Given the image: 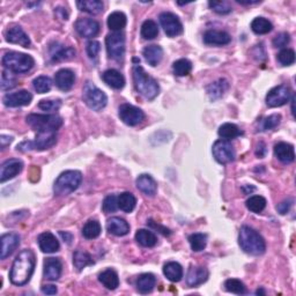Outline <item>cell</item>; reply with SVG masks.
Instances as JSON below:
<instances>
[{
	"label": "cell",
	"mask_w": 296,
	"mask_h": 296,
	"mask_svg": "<svg viewBox=\"0 0 296 296\" xmlns=\"http://www.w3.org/2000/svg\"><path fill=\"white\" fill-rule=\"evenodd\" d=\"M291 205H293V200H290V199L285 200V202L280 203V204L277 206L278 212H279L280 214H282V215H284V214L289 212Z\"/></svg>",
	"instance_id": "obj_57"
},
{
	"label": "cell",
	"mask_w": 296,
	"mask_h": 296,
	"mask_svg": "<svg viewBox=\"0 0 296 296\" xmlns=\"http://www.w3.org/2000/svg\"><path fill=\"white\" fill-rule=\"evenodd\" d=\"M57 287L53 285H44L42 286V293L47 295H56L57 294Z\"/></svg>",
	"instance_id": "obj_58"
},
{
	"label": "cell",
	"mask_w": 296,
	"mask_h": 296,
	"mask_svg": "<svg viewBox=\"0 0 296 296\" xmlns=\"http://www.w3.org/2000/svg\"><path fill=\"white\" fill-rule=\"evenodd\" d=\"M36 265L35 253L30 249L22 250L13 262L10 279L13 285L24 286L28 284Z\"/></svg>",
	"instance_id": "obj_1"
},
{
	"label": "cell",
	"mask_w": 296,
	"mask_h": 296,
	"mask_svg": "<svg viewBox=\"0 0 296 296\" xmlns=\"http://www.w3.org/2000/svg\"><path fill=\"white\" fill-rule=\"evenodd\" d=\"M231 41L230 35L226 31L209 29L204 34V42L207 45H226Z\"/></svg>",
	"instance_id": "obj_22"
},
{
	"label": "cell",
	"mask_w": 296,
	"mask_h": 296,
	"mask_svg": "<svg viewBox=\"0 0 296 296\" xmlns=\"http://www.w3.org/2000/svg\"><path fill=\"white\" fill-rule=\"evenodd\" d=\"M218 133L224 140H231V139L238 138V136L242 134L243 132L241 131L235 124H231V123H225V124H222L220 127H219Z\"/></svg>",
	"instance_id": "obj_37"
},
{
	"label": "cell",
	"mask_w": 296,
	"mask_h": 296,
	"mask_svg": "<svg viewBox=\"0 0 296 296\" xmlns=\"http://www.w3.org/2000/svg\"><path fill=\"white\" fill-rule=\"evenodd\" d=\"M289 41H290V37L288 33H281L279 35H277L274 40H273V45H274L275 48L285 49V47L288 45Z\"/></svg>",
	"instance_id": "obj_55"
},
{
	"label": "cell",
	"mask_w": 296,
	"mask_h": 296,
	"mask_svg": "<svg viewBox=\"0 0 296 296\" xmlns=\"http://www.w3.org/2000/svg\"><path fill=\"white\" fill-rule=\"evenodd\" d=\"M107 229L109 233L115 236H125L129 234L130 225L127 224V221L124 220V219L113 216L108 220Z\"/></svg>",
	"instance_id": "obj_24"
},
{
	"label": "cell",
	"mask_w": 296,
	"mask_h": 296,
	"mask_svg": "<svg viewBox=\"0 0 296 296\" xmlns=\"http://www.w3.org/2000/svg\"><path fill=\"white\" fill-rule=\"evenodd\" d=\"M229 84L226 79H219L215 83L207 86L206 92L211 100H218L224 96V94L228 90Z\"/></svg>",
	"instance_id": "obj_30"
},
{
	"label": "cell",
	"mask_w": 296,
	"mask_h": 296,
	"mask_svg": "<svg viewBox=\"0 0 296 296\" xmlns=\"http://www.w3.org/2000/svg\"><path fill=\"white\" fill-rule=\"evenodd\" d=\"M102 227L100 225V222L96 220H89L88 222H86V225L83 228V235L85 239L87 240H94L97 239L100 235H101Z\"/></svg>",
	"instance_id": "obj_40"
},
{
	"label": "cell",
	"mask_w": 296,
	"mask_h": 296,
	"mask_svg": "<svg viewBox=\"0 0 296 296\" xmlns=\"http://www.w3.org/2000/svg\"><path fill=\"white\" fill-rule=\"evenodd\" d=\"M189 243L194 252H200L206 248L207 235L203 233H195L189 236Z\"/></svg>",
	"instance_id": "obj_43"
},
{
	"label": "cell",
	"mask_w": 296,
	"mask_h": 296,
	"mask_svg": "<svg viewBox=\"0 0 296 296\" xmlns=\"http://www.w3.org/2000/svg\"><path fill=\"white\" fill-rule=\"evenodd\" d=\"M265 153H266L265 145H264L263 143H259L258 147H257V151H256V155L259 157H263L264 155H265Z\"/></svg>",
	"instance_id": "obj_60"
},
{
	"label": "cell",
	"mask_w": 296,
	"mask_h": 296,
	"mask_svg": "<svg viewBox=\"0 0 296 296\" xmlns=\"http://www.w3.org/2000/svg\"><path fill=\"white\" fill-rule=\"evenodd\" d=\"M102 79L109 87L113 89H122L125 86V79L121 72L117 70H107L102 74Z\"/></svg>",
	"instance_id": "obj_27"
},
{
	"label": "cell",
	"mask_w": 296,
	"mask_h": 296,
	"mask_svg": "<svg viewBox=\"0 0 296 296\" xmlns=\"http://www.w3.org/2000/svg\"><path fill=\"white\" fill-rule=\"evenodd\" d=\"M12 140L13 138L10 135H5V134H3L2 136H0V143H2V148H6L7 147V145H10L12 143Z\"/></svg>",
	"instance_id": "obj_59"
},
{
	"label": "cell",
	"mask_w": 296,
	"mask_h": 296,
	"mask_svg": "<svg viewBox=\"0 0 296 296\" xmlns=\"http://www.w3.org/2000/svg\"><path fill=\"white\" fill-rule=\"evenodd\" d=\"M147 225L151 227V228H153V229H156L159 233H161L162 235H165V236H169L170 234H171V231L168 229V228H166V227H163V226H161V225H159L157 222H154L153 220H148L147 221Z\"/></svg>",
	"instance_id": "obj_56"
},
{
	"label": "cell",
	"mask_w": 296,
	"mask_h": 296,
	"mask_svg": "<svg viewBox=\"0 0 296 296\" xmlns=\"http://www.w3.org/2000/svg\"><path fill=\"white\" fill-rule=\"evenodd\" d=\"M62 106V102L59 100L52 101V100H42L38 103V108L43 111H57Z\"/></svg>",
	"instance_id": "obj_53"
},
{
	"label": "cell",
	"mask_w": 296,
	"mask_h": 296,
	"mask_svg": "<svg viewBox=\"0 0 296 296\" xmlns=\"http://www.w3.org/2000/svg\"><path fill=\"white\" fill-rule=\"evenodd\" d=\"M160 24L163 30L169 37H176V36L183 33V25H182L179 16L174 13L165 12L160 15Z\"/></svg>",
	"instance_id": "obj_13"
},
{
	"label": "cell",
	"mask_w": 296,
	"mask_h": 296,
	"mask_svg": "<svg viewBox=\"0 0 296 296\" xmlns=\"http://www.w3.org/2000/svg\"><path fill=\"white\" fill-rule=\"evenodd\" d=\"M108 56L115 61H121L125 54V36L122 33L109 34L106 38Z\"/></svg>",
	"instance_id": "obj_9"
},
{
	"label": "cell",
	"mask_w": 296,
	"mask_h": 296,
	"mask_svg": "<svg viewBox=\"0 0 296 296\" xmlns=\"http://www.w3.org/2000/svg\"><path fill=\"white\" fill-rule=\"evenodd\" d=\"M145 61L147 62L151 66H156L160 64L163 58V50L161 47L156 44H152L146 47L143 51Z\"/></svg>",
	"instance_id": "obj_29"
},
{
	"label": "cell",
	"mask_w": 296,
	"mask_h": 296,
	"mask_svg": "<svg viewBox=\"0 0 296 296\" xmlns=\"http://www.w3.org/2000/svg\"><path fill=\"white\" fill-rule=\"evenodd\" d=\"M83 98L86 106L94 111L102 110L108 103L107 95L104 94V92H102L101 89L97 88L93 83H90V81H87L84 86Z\"/></svg>",
	"instance_id": "obj_7"
},
{
	"label": "cell",
	"mask_w": 296,
	"mask_h": 296,
	"mask_svg": "<svg viewBox=\"0 0 296 296\" xmlns=\"http://www.w3.org/2000/svg\"><path fill=\"white\" fill-rule=\"evenodd\" d=\"M141 37L144 40H154L159 35V28L155 21L146 20L141 26Z\"/></svg>",
	"instance_id": "obj_41"
},
{
	"label": "cell",
	"mask_w": 296,
	"mask_h": 296,
	"mask_svg": "<svg viewBox=\"0 0 296 296\" xmlns=\"http://www.w3.org/2000/svg\"><path fill=\"white\" fill-rule=\"evenodd\" d=\"M136 199L131 192H123L118 195V207L126 213H131L135 208Z\"/></svg>",
	"instance_id": "obj_38"
},
{
	"label": "cell",
	"mask_w": 296,
	"mask_h": 296,
	"mask_svg": "<svg viewBox=\"0 0 296 296\" xmlns=\"http://www.w3.org/2000/svg\"><path fill=\"white\" fill-rule=\"evenodd\" d=\"M3 66L6 68L7 71H11L13 73H27L29 72L35 65L34 58L29 56V54L10 51L6 52L3 57Z\"/></svg>",
	"instance_id": "obj_5"
},
{
	"label": "cell",
	"mask_w": 296,
	"mask_h": 296,
	"mask_svg": "<svg viewBox=\"0 0 296 296\" xmlns=\"http://www.w3.org/2000/svg\"><path fill=\"white\" fill-rule=\"evenodd\" d=\"M241 5H252V4H258L261 3V0H247V2H243V0H236Z\"/></svg>",
	"instance_id": "obj_62"
},
{
	"label": "cell",
	"mask_w": 296,
	"mask_h": 296,
	"mask_svg": "<svg viewBox=\"0 0 296 296\" xmlns=\"http://www.w3.org/2000/svg\"><path fill=\"white\" fill-rule=\"evenodd\" d=\"M264 293H265V291L262 290V289H258V290L256 291V294H264Z\"/></svg>",
	"instance_id": "obj_63"
},
{
	"label": "cell",
	"mask_w": 296,
	"mask_h": 296,
	"mask_svg": "<svg viewBox=\"0 0 296 296\" xmlns=\"http://www.w3.org/2000/svg\"><path fill=\"white\" fill-rule=\"evenodd\" d=\"M75 53H76L75 50L71 47L58 48L56 51L51 53V61L53 63L70 61V59L75 57Z\"/></svg>",
	"instance_id": "obj_42"
},
{
	"label": "cell",
	"mask_w": 296,
	"mask_h": 296,
	"mask_svg": "<svg viewBox=\"0 0 296 296\" xmlns=\"http://www.w3.org/2000/svg\"><path fill=\"white\" fill-rule=\"evenodd\" d=\"M100 50H101V44H100L97 41H89L87 43V47H86V51H87V54L90 59L97 58Z\"/></svg>",
	"instance_id": "obj_54"
},
{
	"label": "cell",
	"mask_w": 296,
	"mask_h": 296,
	"mask_svg": "<svg viewBox=\"0 0 296 296\" xmlns=\"http://www.w3.org/2000/svg\"><path fill=\"white\" fill-rule=\"evenodd\" d=\"M83 182V175L78 170H66L58 176L54 182L53 192L58 197L68 195L79 188Z\"/></svg>",
	"instance_id": "obj_4"
},
{
	"label": "cell",
	"mask_w": 296,
	"mask_h": 296,
	"mask_svg": "<svg viewBox=\"0 0 296 296\" xmlns=\"http://www.w3.org/2000/svg\"><path fill=\"white\" fill-rule=\"evenodd\" d=\"M247 207L252 213H261L266 207V199L262 195H252L247 200Z\"/></svg>",
	"instance_id": "obj_45"
},
{
	"label": "cell",
	"mask_w": 296,
	"mask_h": 296,
	"mask_svg": "<svg viewBox=\"0 0 296 296\" xmlns=\"http://www.w3.org/2000/svg\"><path fill=\"white\" fill-rule=\"evenodd\" d=\"M136 188L146 195L153 197V195H155L157 191V184L151 175L143 174L136 179Z\"/></svg>",
	"instance_id": "obj_25"
},
{
	"label": "cell",
	"mask_w": 296,
	"mask_h": 296,
	"mask_svg": "<svg viewBox=\"0 0 296 296\" xmlns=\"http://www.w3.org/2000/svg\"><path fill=\"white\" fill-rule=\"evenodd\" d=\"M27 124L33 127L37 132H57L63 125L62 117L57 115H41V113H31L26 118Z\"/></svg>",
	"instance_id": "obj_6"
},
{
	"label": "cell",
	"mask_w": 296,
	"mask_h": 296,
	"mask_svg": "<svg viewBox=\"0 0 296 296\" xmlns=\"http://www.w3.org/2000/svg\"><path fill=\"white\" fill-rule=\"evenodd\" d=\"M121 120L129 126H135L140 124L145 120V113L141 109L136 108L132 104H122L118 110Z\"/></svg>",
	"instance_id": "obj_12"
},
{
	"label": "cell",
	"mask_w": 296,
	"mask_h": 296,
	"mask_svg": "<svg viewBox=\"0 0 296 296\" xmlns=\"http://www.w3.org/2000/svg\"><path fill=\"white\" fill-rule=\"evenodd\" d=\"M103 212L104 213H112L116 212L118 208V197L115 194H110L106 197V199L103 200V205H102Z\"/></svg>",
	"instance_id": "obj_51"
},
{
	"label": "cell",
	"mask_w": 296,
	"mask_h": 296,
	"mask_svg": "<svg viewBox=\"0 0 296 296\" xmlns=\"http://www.w3.org/2000/svg\"><path fill=\"white\" fill-rule=\"evenodd\" d=\"M22 168H24V163L19 159H10L5 161L0 168V182L5 183L6 181L14 179L22 171Z\"/></svg>",
	"instance_id": "obj_15"
},
{
	"label": "cell",
	"mask_w": 296,
	"mask_h": 296,
	"mask_svg": "<svg viewBox=\"0 0 296 296\" xmlns=\"http://www.w3.org/2000/svg\"><path fill=\"white\" fill-rule=\"evenodd\" d=\"M5 37L8 43L21 45L24 48H29L31 44L29 36L19 26L12 27V28L8 29L5 34Z\"/></svg>",
	"instance_id": "obj_18"
},
{
	"label": "cell",
	"mask_w": 296,
	"mask_h": 296,
	"mask_svg": "<svg viewBox=\"0 0 296 296\" xmlns=\"http://www.w3.org/2000/svg\"><path fill=\"white\" fill-rule=\"evenodd\" d=\"M213 156L221 165H227L235 160V151L228 140H218L214 143Z\"/></svg>",
	"instance_id": "obj_10"
},
{
	"label": "cell",
	"mask_w": 296,
	"mask_h": 296,
	"mask_svg": "<svg viewBox=\"0 0 296 296\" xmlns=\"http://www.w3.org/2000/svg\"><path fill=\"white\" fill-rule=\"evenodd\" d=\"M225 288L227 291L238 295H243L247 293V287L239 279H228L225 281Z\"/></svg>",
	"instance_id": "obj_47"
},
{
	"label": "cell",
	"mask_w": 296,
	"mask_h": 296,
	"mask_svg": "<svg viewBox=\"0 0 296 296\" xmlns=\"http://www.w3.org/2000/svg\"><path fill=\"white\" fill-rule=\"evenodd\" d=\"M75 30L81 37L93 38L100 33V24L90 17H81L75 22Z\"/></svg>",
	"instance_id": "obj_14"
},
{
	"label": "cell",
	"mask_w": 296,
	"mask_h": 296,
	"mask_svg": "<svg viewBox=\"0 0 296 296\" xmlns=\"http://www.w3.org/2000/svg\"><path fill=\"white\" fill-rule=\"evenodd\" d=\"M126 15L123 12H113L108 17V27L115 33H120L126 26Z\"/></svg>",
	"instance_id": "obj_35"
},
{
	"label": "cell",
	"mask_w": 296,
	"mask_h": 296,
	"mask_svg": "<svg viewBox=\"0 0 296 296\" xmlns=\"http://www.w3.org/2000/svg\"><path fill=\"white\" fill-rule=\"evenodd\" d=\"M280 122H281V116L278 115V113H274V115H271L266 118H264L262 122V129L263 131L273 130V129H275L277 126H279Z\"/></svg>",
	"instance_id": "obj_52"
},
{
	"label": "cell",
	"mask_w": 296,
	"mask_h": 296,
	"mask_svg": "<svg viewBox=\"0 0 296 296\" xmlns=\"http://www.w3.org/2000/svg\"><path fill=\"white\" fill-rule=\"evenodd\" d=\"M135 240L140 245L145 248H153L157 243V238L155 234L147 229H139L135 233Z\"/></svg>",
	"instance_id": "obj_33"
},
{
	"label": "cell",
	"mask_w": 296,
	"mask_h": 296,
	"mask_svg": "<svg viewBox=\"0 0 296 296\" xmlns=\"http://www.w3.org/2000/svg\"><path fill=\"white\" fill-rule=\"evenodd\" d=\"M57 143V133L56 132H37V135L34 141H24V143L17 145V151L27 152V151H45V149L51 148Z\"/></svg>",
	"instance_id": "obj_8"
},
{
	"label": "cell",
	"mask_w": 296,
	"mask_h": 296,
	"mask_svg": "<svg viewBox=\"0 0 296 296\" xmlns=\"http://www.w3.org/2000/svg\"><path fill=\"white\" fill-rule=\"evenodd\" d=\"M37 242L40 249L45 253L57 252L61 248L56 236L50 233V231H44V233L41 234L37 239Z\"/></svg>",
	"instance_id": "obj_21"
},
{
	"label": "cell",
	"mask_w": 296,
	"mask_h": 296,
	"mask_svg": "<svg viewBox=\"0 0 296 296\" xmlns=\"http://www.w3.org/2000/svg\"><path fill=\"white\" fill-rule=\"evenodd\" d=\"M163 274L171 282H179L183 278V267L176 262H169L163 266Z\"/></svg>",
	"instance_id": "obj_31"
},
{
	"label": "cell",
	"mask_w": 296,
	"mask_h": 296,
	"mask_svg": "<svg viewBox=\"0 0 296 296\" xmlns=\"http://www.w3.org/2000/svg\"><path fill=\"white\" fill-rule=\"evenodd\" d=\"M274 155L282 163H291L295 160L294 147L287 143H278L274 146Z\"/></svg>",
	"instance_id": "obj_26"
},
{
	"label": "cell",
	"mask_w": 296,
	"mask_h": 296,
	"mask_svg": "<svg viewBox=\"0 0 296 296\" xmlns=\"http://www.w3.org/2000/svg\"><path fill=\"white\" fill-rule=\"evenodd\" d=\"M63 263L59 258H47L44 262V278L50 281H57L62 275Z\"/></svg>",
	"instance_id": "obj_19"
},
{
	"label": "cell",
	"mask_w": 296,
	"mask_h": 296,
	"mask_svg": "<svg viewBox=\"0 0 296 296\" xmlns=\"http://www.w3.org/2000/svg\"><path fill=\"white\" fill-rule=\"evenodd\" d=\"M33 86H34V89L38 94H45L50 92V89H51L52 81L49 78V76L41 75V76H37L36 79H34Z\"/></svg>",
	"instance_id": "obj_46"
},
{
	"label": "cell",
	"mask_w": 296,
	"mask_h": 296,
	"mask_svg": "<svg viewBox=\"0 0 296 296\" xmlns=\"http://www.w3.org/2000/svg\"><path fill=\"white\" fill-rule=\"evenodd\" d=\"M208 6L211 10L221 15L229 14V13L233 11V8H231V5L228 2H209Z\"/></svg>",
	"instance_id": "obj_48"
},
{
	"label": "cell",
	"mask_w": 296,
	"mask_h": 296,
	"mask_svg": "<svg viewBox=\"0 0 296 296\" xmlns=\"http://www.w3.org/2000/svg\"><path fill=\"white\" fill-rule=\"evenodd\" d=\"M80 11L89 13V14H100L103 11V3L100 0H83L76 3Z\"/></svg>",
	"instance_id": "obj_36"
},
{
	"label": "cell",
	"mask_w": 296,
	"mask_h": 296,
	"mask_svg": "<svg viewBox=\"0 0 296 296\" xmlns=\"http://www.w3.org/2000/svg\"><path fill=\"white\" fill-rule=\"evenodd\" d=\"M278 61L284 66H289L295 63V52L291 49H282L278 54Z\"/></svg>",
	"instance_id": "obj_50"
},
{
	"label": "cell",
	"mask_w": 296,
	"mask_h": 296,
	"mask_svg": "<svg viewBox=\"0 0 296 296\" xmlns=\"http://www.w3.org/2000/svg\"><path fill=\"white\" fill-rule=\"evenodd\" d=\"M133 81L138 93L147 100H154L160 93L157 81L147 74L140 65H134L133 67Z\"/></svg>",
	"instance_id": "obj_3"
},
{
	"label": "cell",
	"mask_w": 296,
	"mask_h": 296,
	"mask_svg": "<svg viewBox=\"0 0 296 296\" xmlns=\"http://www.w3.org/2000/svg\"><path fill=\"white\" fill-rule=\"evenodd\" d=\"M59 235H61V238L64 240V242H66L67 244L71 243L73 236L70 233H66V231H59Z\"/></svg>",
	"instance_id": "obj_61"
},
{
	"label": "cell",
	"mask_w": 296,
	"mask_h": 296,
	"mask_svg": "<svg viewBox=\"0 0 296 296\" xmlns=\"http://www.w3.org/2000/svg\"><path fill=\"white\" fill-rule=\"evenodd\" d=\"M17 85L16 78L12 74L11 71H4L2 74V90L3 92H6V90H10L12 88H14Z\"/></svg>",
	"instance_id": "obj_49"
},
{
	"label": "cell",
	"mask_w": 296,
	"mask_h": 296,
	"mask_svg": "<svg viewBox=\"0 0 296 296\" xmlns=\"http://www.w3.org/2000/svg\"><path fill=\"white\" fill-rule=\"evenodd\" d=\"M20 236L15 233H7L2 236V254L0 258L6 259L15 251L16 248L20 245Z\"/></svg>",
	"instance_id": "obj_17"
},
{
	"label": "cell",
	"mask_w": 296,
	"mask_h": 296,
	"mask_svg": "<svg viewBox=\"0 0 296 296\" xmlns=\"http://www.w3.org/2000/svg\"><path fill=\"white\" fill-rule=\"evenodd\" d=\"M251 29L254 34L265 35L271 33L273 29V25L267 19H265V17L259 16L251 22Z\"/></svg>",
	"instance_id": "obj_39"
},
{
	"label": "cell",
	"mask_w": 296,
	"mask_h": 296,
	"mask_svg": "<svg viewBox=\"0 0 296 296\" xmlns=\"http://www.w3.org/2000/svg\"><path fill=\"white\" fill-rule=\"evenodd\" d=\"M156 285V278L152 273H144L136 279L135 286L139 293L148 294L154 289Z\"/></svg>",
	"instance_id": "obj_28"
},
{
	"label": "cell",
	"mask_w": 296,
	"mask_h": 296,
	"mask_svg": "<svg viewBox=\"0 0 296 296\" xmlns=\"http://www.w3.org/2000/svg\"><path fill=\"white\" fill-rule=\"evenodd\" d=\"M208 278V271L202 266H191L186 274V284L189 287H197L204 284Z\"/></svg>",
	"instance_id": "obj_23"
},
{
	"label": "cell",
	"mask_w": 296,
	"mask_h": 296,
	"mask_svg": "<svg viewBox=\"0 0 296 296\" xmlns=\"http://www.w3.org/2000/svg\"><path fill=\"white\" fill-rule=\"evenodd\" d=\"M291 96V90L286 85H279L272 88L266 95V104L270 108H278L288 103Z\"/></svg>",
	"instance_id": "obj_11"
},
{
	"label": "cell",
	"mask_w": 296,
	"mask_h": 296,
	"mask_svg": "<svg viewBox=\"0 0 296 296\" xmlns=\"http://www.w3.org/2000/svg\"><path fill=\"white\" fill-rule=\"evenodd\" d=\"M75 81V74L72 70L68 68H62L59 70L56 75H54V83H56L57 87L63 90V92H67L70 90Z\"/></svg>",
	"instance_id": "obj_20"
},
{
	"label": "cell",
	"mask_w": 296,
	"mask_h": 296,
	"mask_svg": "<svg viewBox=\"0 0 296 296\" xmlns=\"http://www.w3.org/2000/svg\"><path fill=\"white\" fill-rule=\"evenodd\" d=\"M73 265L78 271H83L85 267L94 265V261L88 252L76 250L73 254Z\"/></svg>",
	"instance_id": "obj_34"
},
{
	"label": "cell",
	"mask_w": 296,
	"mask_h": 296,
	"mask_svg": "<svg viewBox=\"0 0 296 296\" xmlns=\"http://www.w3.org/2000/svg\"><path fill=\"white\" fill-rule=\"evenodd\" d=\"M239 244L245 253L259 256L266 250V243L263 236L251 227L243 226L239 234Z\"/></svg>",
	"instance_id": "obj_2"
},
{
	"label": "cell",
	"mask_w": 296,
	"mask_h": 296,
	"mask_svg": "<svg viewBox=\"0 0 296 296\" xmlns=\"http://www.w3.org/2000/svg\"><path fill=\"white\" fill-rule=\"evenodd\" d=\"M98 280L106 288L110 290H115L120 286V278H118L117 272L111 268H108V270L100 273Z\"/></svg>",
	"instance_id": "obj_32"
},
{
	"label": "cell",
	"mask_w": 296,
	"mask_h": 296,
	"mask_svg": "<svg viewBox=\"0 0 296 296\" xmlns=\"http://www.w3.org/2000/svg\"><path fill=\"white\" fill-rule=\"evenodd\" d=\"M172 70H174L175 75L177 76H186L189 75L191 71H192V64L188 59H179L172 65Z\"/></svg>",
	"instance_id": "obj_44"
},
{
	"label": "cell",
	"mask_w": 296,
	"mask_h": 296,
	"mask_svg": "<svg viewBox=\"0 0 296 296\" xmlns=\"http://www.w3.org/2000/svg\"><path fill=\"white\" fill-rule=\"evenodd\" d=\"M31 100H33V95H31V93H29L28 90H19V92L15 93L6 94L5 96H4L3 101L6 107L19 108L28 106V104H30Z\"/></svg>",
	"instance_id": "obj_16"
}]
</instances>
